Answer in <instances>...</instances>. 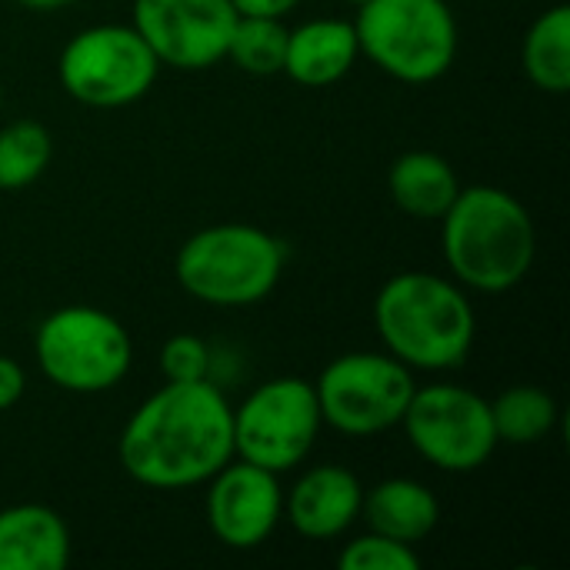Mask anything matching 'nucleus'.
Listing matches in <instances>:
<instances>
[{"mask_svg": "<svg viewBox=\"0 0 570 570\" xmlns=\"http://www.w3.org/2000/svg\"><path fill=\"white\" fill-rule=\"evenodd\" d=\"M124 471L154 491L207 484L234 461V407L207 381H167L124 424L117 438Z\"/></svg>", "mask_w": 570, "mask_h": 570, "instance_id": "obj_1", "label": "nucleus"}, {"mask_svg": "<svg viewBox=\"0 0 570 570\" xmlns=\"http://www.w3.org/2000/svg\"><path fill=\"white\" fill-rule=\"evenodd\" d=\"M374 331L411 371H454L474 347L478 317L454 277L404 271L377 291Z\"/></svg>", "mask_w": 570, "mask_h": 570, "instance_id": "obj_2", "label": "nucleus"}, {"mask_svg": "<svg viewBox=\"0 0 570 570\" xmlns=\"http://www.w3.org/2000/svg\"><path fill=\"white\" fill-rule=\"evenodd\" d=\"M441 244L451 277L481 294L518 287L538 250V234L528 207L491 184L461 187L441 217Z\"/></svg>", "mask_w": 570, "mask_h": 570, "instance_id": "obj_3", "label": "nucleus"}, {"mask_svg": "<svg viewBox=\"0 0 570 570\" xmlns=\"http://www.w3.org/2000/svg\"><path fill=\"white\" fill-rule=\"evenodd\" d=\"M284 247L254 224H214L184 240L174 261L177 284L210 307L261 304L281 281Z\"/></svg>", "mask_w": 570, "mask_h": 570, "instance_id": "obj_4", "label": "nucleus"}, {"mask_svg": "<svg viewBox=\"0 0 570 570\" xmlns=\"http://www.w3.org/2000/svg\"><path fill=\"white\" fill-rule=\"evenodd\" d=\"M354 33L361 53L404 83L438 80L458 57V20L448 0H364Z\"/></svg>", "mask_w": 570, "mask_h": 570, "instance_id": "obj_5", "label": "nucleus"}, {"mask_svg": "<svg viewBox=\"0 0 570 570\" xmlns=\"http://www.w3.org/2000/svg\"><path fill=\"white\" fill-rule=\"evenodd\" d=\"M33 354L53 387L70 394H104L127 377L134 344L114 314L90 304H70L40 321Z\"/></svg>", "mask_w": 570, "mask_h": 570, "instance_id": "obj_6", "label": "nucleus"}, {"mask_svg": "<svg viewBox=\"0 0 570 570\" xmlns=\"http://www.w3.org/2000/svg\"><path fill=\"white\" fill-rule=\"evenodd\" d=\"M414 387V371L387 351L341 354L314 381L324 424L344 438H374L397 428Z\"/></svg>", "mask_w": 570, "mask_h": 570, "instance_id": "obj_7", "label": "nucleus"}, {"mask_svg": "<svg viewBox=\"0 0 570 570\" xmlns=\"http://www.w3.org/2000/svg\"><path fill=\"white\" fill-rule=\"evenodd\" d=\"M160 60L134 23H97L77 30L60 50L63 90L97 110L137 104L157 80Z\"/></svg>", "mask_w": 570, "mask_h": 570, "instance_id": "obj_8", "label": "nucleus"}, {"mask_svg": "<svg viewBox=\"0 0 570 570\" xmlns=\"http://www.w3.org/2000/svg\"><path fill=\"white\" fill-rule=\"evenodd\" d=\"M321 428L324 417L311 381H264L234 407V458L274 474L294 471L314 451Z\"/></svg>", "mask_w": 570, "mask_h": 570, "instance_id": "obj_9", "label": "nucleus"}, {"mask_svg": "<svg viewBox=\"0 0 570 570\" xmlns=\"http://www.w3.org/2000/svg\"><path fill=\"white\" fill-rule=\"evenodd\" d=\"M401 424L411 448L428 464L448 474L484 468L501 444L491 417V401L461 384L414 387Z\"/></svg>", "mask_w": 570, "mask_h": 570, "instance_id": "obj_10", "label": "nucleus"}, {"mask_svg": "<svg viewBox=\"0 0 570 570\" xmlns=\"http://www.w3.org/2000/svg\"><path fill=\"white\" fill-rule=\"evenodd\" d=\"M237 10L230 0H134V30L160 67L207 70L224 60Z\"/></svg>", "mask_w": 570, "mask_h": 570, "instance_id": "obj_11", "label": "nucleus"}, {"mask_svg": "<svg viewBox=\"0 0 570 570\" xmlns=\"http://www.w3.org/2000/svg\"><path fill=\"white\" fill-rule=\"evenodd\" d=\"M207 484V524L234 551L261 548L284 518V488L267 468L227 461Z\"/></svg>", "mask_w": 570, "mask_h": 570, "instance_id": "obj_12", "label": "nucleus"}, {"mask_svg": "<svg viewBox=\"0 0 570 570\" xmlns=\"http://www.w3.org/2000/svg\"><path fill=\"white\" fill-rule=\"evenodd\" d=\"M364 488L354 471L341 464H321L304 471L297 484L284 494L287 524L311 541H331L354 528L361 518Z\"/></svg>", "mask_w": 570, "mask_h": 570, "instance_id": "obj_13", "label": "nucleus"}, {"mask_svg": "<svg viewBox=\"0 0 570 570\" xmlns=\"http://www.w3.org/2000/svg\"><path fill=\"white\" fill-rule=\"evenodd\" d=\"M357 57L361 47L354 23L341 17H317L287 30L284 73L304 87H331L357 63Z\"/></svg>", "mask_w": 570, "mask_h": 570, "instance_id": "obj_14", "label": "nucleus"}, {"mask_svg": "<svg viewBox=\"0 0 570 570\" xmlns=\"http://www.w3.org/2000/svg\"><path fill=\"white\" fill-rule=\"evenodd\" d=\"M70 561V531L43 504H13L0 511V570H63Z\"/></svg>", "mask_w": 570, "mask_h": 570, "instance_id": "obj_15", "label": "nucleus"}, {"mask_svg": "<svg viewBox=\"0 0 570 570\" xmlns=\"http://www.w3.org/2000/svg\"><path fill=\"white\" fill-rule=\"evenodd\" d=\"M361 518L367 521L371 531L414 548L438 528L441 504L428 484L411 478H391L364 491Z\"/></svg>", "mask_w": 570, "mask_h": 570, "instance_id": "obj_16", "label": "nucleus"}, {"mask_svg": "<svg viewBox=\"0 0 570 570\" xmlns=\"http://www.w3.org/2000/svg\"><path fill=\"white\" fill-rule=\"evenodd\" d=\"M387 187L394 204L421 220H441L454 204V197L461 194V180L454 167L434 150L401 154L387 174Z\"/></svg>", "mask_w": 570, "mask_h": 570, "instance_id": "obj_17", "label": "nucleus"}, {"mask_svg": "<svg viewBox=\"0 0 570 570\" xmlns=\"http://www.w3.org/2000/svg\"><path fill=\"white\" fill-rule=\"evenodd\" d=\"M524 70L548 94L570 90V7L544 10L524 37Z\"/></svg>", "mask_w": 570, "mask_h": 570, "instance_id": "obj_18", "label": "nucleus"}, {"mask_svg": "<svg viewBox=\"0 0 570 570\" xmlns=\"http://www.w3.org/2000/svg\"><path fill=\"white\" fill-rule=\"evenodd\" d=\"M558 401L534 387V384H518L508 387L504 394H498V401L491 404V417H494V431L501 444H538L544 441L554 424H558Z\"/></svg>", "mask_w": 570, "mask_h": 570, "instance_id": "obj_19", "label": "nucleus"}, {"mask_svg": "<svg viewBox=\"0 0 570 570\" xmlns=\"http://www.w3.org/2000/svg\"><path fill=\"white\" fill-rule=\"evenodd\" d=\"M53 140L37 120H13L0 130V190L30 187L50 164Z\"/></svg>", "mask_w": 570, "mask_h": 570, "instance_id": "obj_20", "label": "nucleus"}, {"mask_svg": "<svg viewBox=\"0 0 570 570\" xmlns=\"http://www.w3.org/2000/svg\"><path fill=\"white\" fill-rule=\"evenodd\" d=\"M284 50H287V27L277 17H237L227 53L244 73L271 77L284 70Z\"/></svg>", "mask_w": 570, "mask_h": 570, "instance_id": "obj_21", "label": "nucleus"}, {"mask_svg": "<svg viewBox=\"0 0 570 570\" xmlns=\"http://www.w3.org/2000/svg\"><path fill=\"white\" fill-rule=\"evenodd\" d=\"M337 564H341V570H417L421 558L414 554L411 544H401L394 538L367 531V534L344 544Z\"/></svg>", "mask_w": 570, "mask_h": 570, "instance_id": "obj_22", "label": "nucleus"}, {"mask_svg": "<svg viewBox=\"0 0 570 570\" xmlns=\"http://www.w3.org/2000/svg\"><path fill=\"white\" fill-rule=\"evenodd\" d=\"M214 367V354L207 341L194 334H174L160 347V374L167 381H207Z\"/></svg>", "mask_w": 570, "mask_h": 570, "instance_id": "obj_23", "label": "nucleus"}, {"mask_svg": "<svg viewBox=\"0 0 570 570\" xmlns=\"http://www.w3.org/2000/svg\"><path fill=\"white\" fill-rule=\"evenodd\" d=\"M23 387H27L23 367L0 354V411H10L23 397Z\"/></svg>", "mask_w": 570, "mask_h": 570, "instance_id": "obj_24", "label": "nucleus"}, {"mask_svg": "<svg viewBox=\"0 0 570 570\" xmlns=\"http://www.w3.org/2000/svg\"><path fill=\"white\" fill-rule=\"evenodd\" d=\"M237 17H277L284 20L291 10H297L301 0H230Z\"/></svg>", "mask_w": 570, "mask_h": 570, "instance_id": "obj_25", "label": "nucleus"}, {"mask_svg": "<svg viewBox=\"0 0 570 570\" xmlns=\"http://www.w3.org/2000/svg\"><path fill=\"white\" fill-rule=\"evenodd\" d=\"M20 7H30V10H60V7H70L77 0H17Z\"/></svg>", "mask_w": 570, "mask_h": 570, "instance_id": "obj_26", "label": "nucleus"}, {"mask_svg": "<svg viewBox=\"0 0 570 570\" xmlns=\"http://www.w3.org/2000/svg\"><path fill=\"white\" fill-rule=\"evenodd\" d=\"M0 107H3V87H0Z\"/></svg>", "mask_w": 570, "mask_h": 570, "instance_id": "obj_27", "label": "nucleus"}, {"mask_svg": "<svg viewBox=\"0 0 570 570\" xmlns=\"http://www.w3.org/2000/svg\"><path fill=\"white\" fill-rule=\"evenodd\" d=\"M351 3H364V0H351Z\"/></svg>", "mask_w": 570, "mask_h": 570, "instance_id": "obj_28", "label": "nucleus"}]
</instances>
